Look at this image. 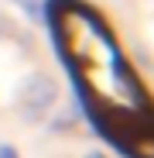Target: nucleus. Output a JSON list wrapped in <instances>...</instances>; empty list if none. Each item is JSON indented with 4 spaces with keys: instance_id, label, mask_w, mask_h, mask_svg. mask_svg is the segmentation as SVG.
Returning <instances> with one entry per match:
<instances>
[{
    "instance_id": "f257e3e1",
    "label": "nucleus",
    "mask_w": 154,
    "mask_h": 158,
    "mask_svg": "<svg viewBox=\"0 0 154 158\" xmlns=\"http://www.w3.org/2000/svg\"><path fill=\"white\" fill-rule=\"evenodd\" d=\"M55 35L106 138L134 158H154V96L110 21L79 0H62L55 7Z\"/></svg>"
}]
</instances>
